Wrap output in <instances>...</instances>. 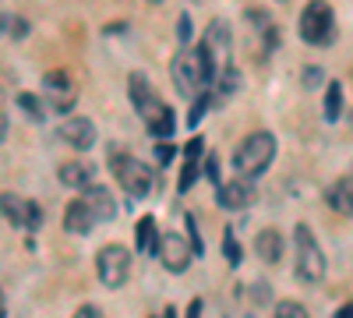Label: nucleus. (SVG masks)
Wrapping results in <instances>:
<instances>
[{
    "mask_svg": "<svg viewBox=\"0 0 353 318\" xmlns=\"http://www.w3.org/2000/svg\"><path fill=\"white\" fill-rule=\"evenodd\" d=\"M18 106L28 113L32 121H43V113H46V106H43V99H36V96H28V92H21L18 96Z\"/></svg>",
    "mask_w": 353,
    "mask_h": 318,
    "instance_id": "obj_26",
    "label": "nucleus"
},
{
    "mask_svg": "<svg viewBox=\"0 0 353 318\" xmlns=\"http://www.w3.org/2000/svg\"><path fill=\"white\" fill-rule=\"evenodd\" d=\"M301 39L307 46H329L336 39V11L329 4H307L301 11Z\"/></svg>",
    "mask_w": 353,
    "mask_h": 318,
    "instance_id": "obj_8",
    "label": "nucleus"
},
{
    "mask_svg": "<svg viewBox=\"0 0 353 318\" xmlns=\"http://www.w3.org/2000/svg\"><path fill=\"white\" fill-rule=\"evenodd\" d=\"M201 146H205V141H201V138H191V141H188V146H184V163H194V159L201 156Z\"/></svg>",
    "mask_w": 353,
    "mask_h": 318,
    "instance_id": "obj_31",
    "label": "nucleus"
},
{
    "mask_svg": "<svg viewBox=\"0 0 353 318\" xmlns=\"http://www.w3.org/2000/svg\"><path fill=\"white\" fill-rule=\"evenodd\" d=\"M71 318H103V311H99V308H92V304H81Z\"/></svg>",
    "mask_w": 353,
    "mask_h": 318,
    "instance_id": "obj_32",
    "label": "nucleus"
},
{
    "mask_svg": "<svg viewBox=\"0 0 353 318\" xmlns=\"http://www.w3.org/2000/svg\"><path fill=\"white\" fill-rule=\"evenodd\" d=\"M201 177H205V181H212L216 188H223V181H219V156H216V152L205 156V163H201Z\"/></svg>",
    "mask_w": 353,
    "mask_h": 318,
    "instance_id": "obj_27",
    "label": "nucleus"
},
{
    "mask_svg": "<svg viewBox=\"0 0 353 318\" xmlns=\"http://www.w3.org/2000/svg\"><path fill=\"white\" fill-rule=\"evenodd\" d=\"M223 255H226V262H230L233 269H237V266H241V258H244V248H241L237 234H233V226L223 230Z\"/></svg>",
    "mask_w": 353,
    "mask_h": 318,
    "instance_id": "obj_22",
    "label": "nucleus"
},
{
    "mask_svg": "<svg viewBox=\"0 0 353 318\" xmlns=\"http://www.w3.org/2000/svg\"><path fill=\"white\" fill-rule=\"evenodd\" d=\"M216 201H219V209H226V212H241V209H248L254 201V184L244 181V177L223 181V188L216 191Z\"/></svg>",
    "mask_w": 353,
    "mask_h": 318,
    "instance_id": "obj_13",
    "label": "nucleus"
},
{
    "mask_svg": "<svg viewBox=\"0 0 353 318\" xmlns=\"http://www.w3.org/2000/svg\"><path fill=\"white\" fill-rule=\"evenodd\" d=\"M212 103H216V96H212V92H205L201 99H194V103H191V113H188V124H191V128H198V124H201V117H205V110H209Z\"/></svg>",
    "mask_w": 353,
    "mask_h": 318,
    "instance_id": "obj_25",
    "label": "nucleus"
},
{
    "mask_svg": "<svg viewBox=\"0 0 353 318\" xmlns=\"http://www.w3.org/2000/svg\"><path fill=\"white\" fill-rule=\"evenodd\" d=\"M184 318H201V301H191L188 304V315Z\"/></svg>",
    "mask_w": 353,
    "mask_h": 318,
    "instance_id": "obj_34",
    "label": "nucleus"
},
{
    "mask_svg": "<svg viewBox=\"0 0 353 318\" xmlns=\"http://www.w3.org/2000/svg\"><path fill=\"white\" fill-rule=\"evenodd\" d=\"M301 81H304V89H318L321 81H325V74H321L318 68H304V74H301Z\"/></svg>",
    "mask_w": 353,
    "mask_h": 318,
    "instance_id": "obj_30",
    "label": "nucleus"
},
{
    "mask_svg": "<svg viewBox=\"0 0 353 318\" xmlns=\"http://www.w3.org/2000/svg\"><path fill=\"white\" fill-rule=\"evenodd\" d=\"M159 318H176V315H173V308H166V311H163Z\"/></svg>",
    "mask_w": 353,
    "mask_h": 318,
    "instance_id": "obj_36",
    "label": "nucleus"
},
{
    "mask_svg": "<svg viewBox=\"0 0 353 318\" xmlns=\"http://www.w3.org/2000/svg\"><path fill=\"white\" fill-rule=\"evenodd\" d=\"M4 219L18 230H39L43 226V209L36 206V201H28L21 195H4Z\"/></svg>",
    "mask_w": 353,
    "mask_h": 318,
    "instance_id": "obj_11",
    "label": "nucleus"
},
{
    "mask_svg": "<svg viewBox=\"0 0 353 318\" xmlns=\"http://www.w3.org/2000/svg\"><path fill=\"white\" fill-rule=\"evenodd\" d=\"M96 272H99V283L106 290H121V286L131 279V251L124 244H106L99 248L96 255Z\"/></svg>",
    "mask_w": 353,
    "mask_h": 318,
    "instance_id": "obj_7",
    "label": "nucleus"
},
{
    "mask_svg": "<svg viewBox=\"0 0 353 318\" xmlns=\"http://www.w3.org/2000/svg\"><path fill=\"white\" fill-rule=\"evenodd\" d=\"M272 159H276V135L272 131H251L237 146V152H233V170H237V177L254 181L272 166Z\"/></svg>",
    "mask_w": 353,
    "mask_h": 318,
    "instance_id": "obj_3",
    "label": "nucleus"
},
{
    "mask_svg": "<svg viewBox=\"0 0 353 318\" xmlns=\"http://www.w3.org/2000/svg\"><path fill=\"white\" fill-rule=\"evenodd\" d=\"M43 96L50 99V106L57 113H71L74 103H78V92H74V81L68 71H50L43 74Z\"/></svg>",
    "mask_w": 353,
    "mask_h": 318,
    "instance_id": "obj_10",
    "label": "nucleus"
},
{
    "mask_svg": "<svg viewBox=\"0 0 353 318\" xmlns=\"http://www.w3.org/2000/svg\"><path fill=\"white\" fill-rule=\"evenodd\" d=\"M110 170H113V181L121 184V191L128 198H149L152 188H156V170L149 163H141L138 156H128V152H110Z\"/></svg>",
    "mask_w": 353,
    "mask_h": 318,
    "instance_id": "obj_4",
    "label": "nucleus"
},
{
    "mask_svg": "<svg viewBox=\"0 0 353 318\" xmlns=\"http://www.w3.org/2000/svg\"><path fill=\"white\" fill-rule=\"evenodd\" d=\"M128 96H131V103H134V110H138V117L145 121V128H149V135H152V138L166 141V138L176 131V117H173V110L156 96V89L149 85V78H145L141 71H134V74L128 78Z\"/></svg>",
    "mask_w": 353,
    "mask_h": 318,
    "instance_id": "obj_1",
    "label": "nucleus"
},
{
    "mask_svg": "<svg viewBox=\"0 0 353 318\" xmlns=\"http://www.w3.org/2000/svg\"><path fill=\"white\" fill-rule=\"evenodd\" d=\"M61 184L88 191V188L96 184V166H92V163H85V159H71V163H64V166H61Z\"/></svg>",
    "mask_w": 353,
    "mask_h": 318,
    "instance_id": "obj_16",
    "label": "nucleus"
},
{
    "mask_svg": "<svg viewBox=\"0 0 353 318\" xmlns=\"http://www.w3.org/2000/svg\"><path fill=\"white\" fill-rule=\"evenodd\" d=\"M92 226H96V216L88 212V206L78 198V201H71V206L64 209V230L68 234H74V237H88L92 234Z\"/></svg>",
    "mask_w": 353,
    "mask_h": 318,
    "instance_id": "obj_15",
    "label": "nucleus"
},
{
    "mask_svg": "<svg viewBox=\"0 0 353 318\" xmlns=\"http://www.w3.org/2000/svg\"><path fill=\"white\" fill-rule=\"evenodd\" d=\"M170 78H173V89L184 99H201L205 92H212L209 68H205L198 50H176V57L170 61Z\"/></svg>",
    "mask_w": 353,
    "mask_h": 318,
    "instance_id": "obj_2",
    "label": "nucleus"
},
{
    "mask_svg": "<svg viewBox=\"0 0 353 318\" xmlns=\"http://www.w3.org/2000/svg\"><path fill=\"white\" fill-rule=\"evenodd\" d=\"M156 258L163 262L166 272H188L194 262V248L181 237V234H163L156 244Z\"/></svg>",
    "mask_w": 353,
    "mask_h": 318,
    "instance_id": "obj_9",
    "label": "nucleus"
},
{
    "mask_svg": "<svg viewBox=\"0 0 353 318\" xmlns=\"http://www.w3.org/2000/svg\"><path fill=\"white\" fill-rule=\"evenodd\" d=\"M272 318H311V315H307V308L301 301H279Z\"/></svg>",
    "mask_w": 353,
    "mask_h": 318,
    "instance_id": "obj_23",
    "label": "nucleus"
},
{
    "mask_svg": "<svg viewBox=\"0 0 353 318\" xmlns=\"http://www.w3.org/2000/svg\"><path fill=\"white\" fill-rule=\"evenodd\" d=\"M191 39H194V32H191V18L181 14V18H176V43H181V50H191Z\"/></svg>",
    "mask_w": 353,
    "mask_h": 318,
    "instance_id": "obj_28",
    "label": "nucleus"
},
{
    "mask_svg": "<svg viewBox=\"0 0 353 318\" xmlns=\"http://www.w3.org/2000/svg\"><path fill=\"white\" fill-rule=\"evenodd\" d=\"M336 318H353V304H343V308L336 311Z\"/></svg>",
    "mask_w": 353,
    "mask_h": 318,
    "instance_id": "obj_35",
    "label": "nucleus"
},
{
    "mask_svg": "<svg viewBox=\"0 0 353 318\" xmlns=\"http://www.w3.org/2000/svg\"><path fill=\"white\" fill-rule=\"evenodd\" d=\"M198 53H201L205 68H209V81H212V85H216V78H219L226 68H233V64H230V25H226L223 18L209 21Z\"/></svg>",
    "mask_w": 353,
    "mask_h": 318,
    "instance_id": "obj_6",
    "label": "nucleus"
},
{
    "mask_svg": "<svg viewBox=\"0 0 353 318\" xmlns=\"http://www.w3.org/2000/svg\"><path fill=\"white\" fill-rule=\"evenodd\" d=\"M325 251L318 248L314 234L307 223L293 226V272H297L304 283H321L325 279Z\"/></svg>",
    "mask_w": 353,
    "mask_h": 318,
    "instance_id": "obj_5",
    "label": "nucleus"
},
{
    "mask_svg": "<svg viewBox=\"0 0 353 318\" xmlns=\"http://www.w3.org/2000/svg\"><path fill=\"white\" fill-rule=\"evenodd\" d=\"M4 36L8 39H25L28 36V21L18 14H4Z\"/></svg>",
    "mask_w": 353,
    "mask_h": 318,
    "instance_id": "obj_24",
    "label": "nucleus"
},
{
    "mask_svg": "<svg viewBox=\"0 0 353 318\" xmlns=\"http://www.w3.org/2000/svg\"><path fill=\"white\" fill-rule=\"evenodd\" d=\"M254 251L265 266H276L279 258H283V237H279V230H258V237H254Z\"/></svg>",
    "mask_w": 353,
    "mask_h": 318,
    "instance_id": "obj_18",
    "label": "nucleus"
},
{
    "mask_svg": "<svg viewBox=\"0 0 353 318\" xmlns=\"http://www.w3.org/2000/svg\"><path fill=\"white\" fill-rule=\"evenodd\" d=\"M321 117L325 124H336L343 117V85L339 81H329L325 85V103H321Z\"/></svg>",
    "mask_w": 353,
    "mask_h": 318,
    "instance_id": "obj_19",
    "label": "nucleus"
},
{
    "mask_svg": "<svg viewBox=\"0 0 353 318\" xmlns=\"http://www.w3.org/2000/svg\"><path fill=\"white\" fill-rule=\"evenodd\" d=\"M156 156H159V163H170V159H173V149L166 146V141H159V146H156Z\"/></svg>",
    "mask_w": 353,
    "mask_h": 318,
    "instance_id": "obj_33",
    "label": "nucleus"
},
{
    "mask_svg": "<svg viewBox=\"0 0 353 318\" xmlns=\"http://www.w3.org/2000/svg\"><path fill=\"white\" fill-rule=\"evenodd\" d=\"M81 201L88 206V212L96 216V223H110L117 216V201H113L110 188H103V184H92L88 191H81Z\"/></svg>",
    "mask_w": 353,
    "mask_h": 318,
    "instance_id": "obj_14",
    "label": "nucleus"
},
{
    "mask_svg": "<svg viewBox=\"0 0 353 318\" xmlns=\"http://www.w3.org/2000/svg\"><path fill=\"white\" fill-rule=\"evenodd\" d=\"M325 201H329V209H332V212H339V216H353V177H339L336 184H329Z\"/></svg>",
    "mask_w": 353,
    "mask_h": 318,
    "instance_id": "obj_17",
    "label": "nucleus"
},
{
    "mask_svg": "<svg viewBox=\"0 0 353 318\" xmlns=\"http://www.w3.org/2000/svg\"><path fill=\"white\" fill-rule=\"evenodd\" d=\"M212 89H216V92H212V96H216V103H226L233 92L241 89V71H237V68H226V71L216 78V85H212Z\"/></svg>",
    "mask_w": 353,
    "mask_h": 318,
    "instance_id": "obj_21",
    "label": "nucleus"
},
{
    "mask_svg": "<svg viewBox=\"0 0 353 318\" xmlns=\"http://www.w3.org/2000/svg\"><path fill=\"white\" fill-rule=\"evenodd\" d=\"M57 138H61L64 146L85 152V149L96 146V124L88 121V117H68L61 128H57Z\"/></svg>",
    "mask_w": 353,
    "mask_h": 318,
    "instance_id": "obj_12",
    "label": "nucleus"
},
{
    "mask_svg": "<svg viewBox=\"0 0 353 318\" xmlns=\"http://www.w3.org/2000/svg\"><path fill=\"white\" fill-rule=\"evenodd\" d=\"M156 216H141L138 219V251H145V255H156V244H159V237L163 234H156Z\"/></svg>",
    "mask_w": 353,
    "mask_h": 318,
    "instance_id": "obj_20",
    "label": "nucleus"
},
{
    "mask_svg": "<svg viewBox=\"0 0 353 318\" xmlns=\"http://www.w3.org/2000/svg\"><path fill=\"white\" fill-rule=\"evenodd\" d=\"M198 173H201V166H198V163H184V173H181V195L194 188V181H198Z\"/></svg>",
    "mask_w": 353,
    "mask_h": 318,
    "instance_id": "obj_29",
    "label": "nucleus"
}]
</instances>
